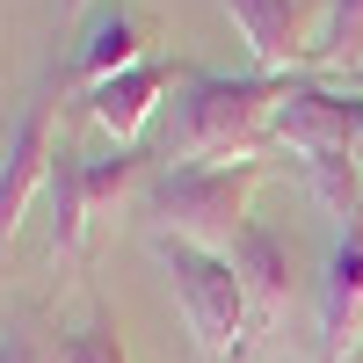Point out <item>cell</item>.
<instances>
[{"label":"cell","instance_id":"6da1fadb","mask_svg":"<svg viewBox=\"0 0 363 363\" xmlns=\"http://www.w3.org/2000/svg\"><path fill=\"white\" fill-rule=\"evenodd\" d=\"M291 73H189L174 87L167 116V167H218V160H255L269 145Z\"/></svg>","mask_w":363,"mask_h":363},{"label":"cell","instance_id":"7a4b0ae2","mask_svg":"<svg viewBox=\"0 0 363 363\" xmlns=\"http://www.w3.org/2000/svg\"><path fill=\"white\" fill-rule=\"evenodd\" d=\"M262 182V160H218V167H160L145 182V218L160 240H189V247L233 255L247 233V196Z\"/></svg>","mask_w":363,"mask_h":363},{"label":"cell","instance_id":"3957f363","mask_svg":"<svg viewBox=\"0 0 363 363\" xmlns=\"http://www.w3.org/2000/svg\"><path fill=\"white\" fill-rule=\"evenodd\" d=\"M153 255L174 277V306L189 320V335L211 363H240L255 349V298L240 284L233 255H211V247H189V240H160L153 233Z\"/></svg>","mask_w":363,"mask_h":363},{"label":"cell","instance_id":"277c9868","mask_svg":"<svg viewBox=\"0 0 363 363\" xmlns=\"http://www.w3.org/2000/svg\"><path fill=\"white\" fill-rule=\"evenodd\" d=\"M269 145L306 153H363V95H342L320 73H291L277 116H269Z\"/></svg>","mask_w":363,"mask_h":363},{"label":"cell","instance_id":"5b68a950","mask_svg":"<svg viewBox=\"0 0 363 363\" xmlns=\"http://www.w3.org/2000/svg\"><path fill=\"white\" fill-rule=\"evenodd\" d=\"M51 160H58V80L37 87V102H29L15 116V131H8V160H0V247L15 240L29 196L51 182Z\"/></svg>","mask_w":363,"mask_h":363},{"label":"cell","instance_id":"8992f818","mask_svg":"<svg viewBox=\"0 0 363 363\" xmlns=\"http://www.w3.org/2000/svg\"><path fill=\"white\" fill-rule=\"evenodd\" d=\"M189 80V66H174V58H138V66L109 73L102 87H87V116H95V131H109L116 145H131L145 124H153V109L167 87Z\"/></svg>","mask_w":363,"mask_h":363},{"label":"cell","instance_id":"52a82bcc","mask_svg":"<svg viewBox=\"0 0 363 363\" xmlns=\"http://www.w3.org/2000/svg\"><path fill=\"white\" fill-rule=\"evenodd\" d=\"M356 342H363V218H349L320 277V363H349Z\"/></svg>","mask_w":363,"mask_h":363},{"label":"cell","instance_id":"ba28073f","mask_svg":"<svg viewBox=\"0 0 363 363\" xmlns=\"http://www.w3.org/2000/svg\"><path fill=\"white\" fill-rule=\"evenodd\" d=\"M145 44H153V22H145L138 8H124V0H95V15H87L80 44H73V66H66V80H80V87H102L109 73H124V66H138V58H153Z\"/></svg>","mask_w":363,"mask_h":363},{"label":"cell","instance_id":"9c48e42d","mask_svg":"<svg viewBox=\"0 0 363 363\" xmlns=\"http://www.w3.org/2000/svg\"><path fill=\"white\" fill-rule=\"evenodd\" d=\"M225 15L240 22V37L255 51V73H306V0H225Z\"/></svg>","mask_w":363,"mask_h":363},{"label":"cell","instance_id":"30bf717a","mask_svg":"<svg viewBox=\"0 0 363 363\" xmlns=\"http://www.w3.org/2000/svg\"><path fill=\"white\" fill-rule=\"evenodd\" d=\"M233 269H240V284H247V298H255V327L291 313V247L269 225H247L233 240Z\"/></svg>","mask_w":363,"mask_h":363},{"label":"cell","instance_id":"8fae6325","mask_svg":"<svg viewBox=\"0 0 363 363\" xmlns=\"http://www.w3.org/2000/svg\"><path fill=\"white\" fill-rule=\"evenodd\" d=\"M51 255H80L87 247V225H95V203H87V153L58 138V160H51Z\"/></svg>","mask_w":363,"mask_h":363},{"label":"cell","instance_id":"7c38bea8","mask_svg":"<svg viewBox=\"0 0 363 363\" xmlns=\"http://www.w3.org/2000/svg\"><path fill=\"white\" fill-rule=\"evenodd\" d=\"M363 66V0H320L306 73H356Z\"/></svg>","mask_w":363,"mask_h":363},{"label":"cell","instance_id":"4fadbf2b","mask_svg":"<svg viewBox=\"0 0 363 363\" xmlns=\"http://www.w3.org/2000/svg\"><path fill=\"white\" fill-rule=\"evenodd\" d=\"M298 174L335 218H363V153H306Z\"/></svg>","mask_w":363,"mask_h":363},{"label":"cell","instance_id":"5bb4252c","mask_svg":"<svg viewBox=\"0 0 363 363\" xmlns=\"http://www.w3.org/2000/svg\"><path fill=\"white\" fill-rule=\"evenodd\" d=\"M131 189H145V153L116 145V153H95V160H87V203H95V211L124 203Z\"/></svg>","mask_w":363,"mask_h":363},{"label":"cell","instance_id":"9a60e30c","mask_svg":"<svg viewBox=\"0 0 363 363\" xmlns=\"http://www.w3.org/2000/svg\"><path fill=\"white\" fill-rule=\"evenodd\" d=\"M58 363H131V356H124V335H116L109 320H87L80 335L58 349Z\"/></svg>","mask_w":363,"mask_h":363},{"label":"cell","instance_id":"2e32d148","mask_svg":"<svg viewBox=\"0 0 363 363\" xmlns=\"http://www.w3.org/2000/svg\"><path fill=\"white\" fill-rule=\"evenodd\" d=\"M0 363H51V356H44V342L29 335V327H8V335H0Z\"/></svg>","mask_w":363,"mask_h":363}]
</instances>
